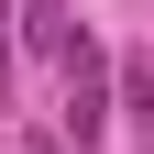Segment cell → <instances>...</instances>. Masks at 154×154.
Instances as JSON below:
<instances>
[{"label": "cell", "mask_w": 154, "mask_h": 154, "mask_svg": "<svg viewBox=\"0 0 154 154\" xmlns=\"http://www.w3.org/2000/svg\"><path fill=\"white\" fill-rule=\"evenodd\" d=\"M22 33H33L44 55H66V44H77V22H66V0H22Z\"/></svg>", "instance_id": "obj_2"}, {"label": "cell", "mask_w": 154, "mask_h": 154, "mask_svg": "<svg viewBox=\"0 0 154 154\" xmlns=\"http://www.w3.org/2000/svg\"><path fill=\"white\" fill-rule=\"evenodd\" d=\"M0 88H11V33H0Z\"/></svg>", "instance_id": "obj_4"}, {"label": "cell", "mask_w": 154, "mask_h": 154, "mask_svg": "<svg viewBox=\"0 0 154 154\" xmlns=\"http://www.w3.org/2000/svg\"><path fill=\"white\" fill-rule=\"evenodd\" d=\"M110 88H121V66L77 33V44H66V132H77V143H99V132H110Z\"/></svg>", "instance_id": "obj_1"}, {"label": "cell", "mask_w": 154, "mask_h": 154, "mask_svg": "<svg viewBox=\"0 0 154 154\" xmlns=\"http://www.w3.org/2000/svg\"><path fill=\"white\" fill-rule=\"evenodd\" d=\"M121 110L154 132V55H121Z\"/></svg>", "instance_id": "obj_3"}]
</instances>
